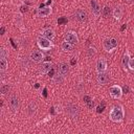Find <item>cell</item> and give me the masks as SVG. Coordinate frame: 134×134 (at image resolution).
<instances>
[{"instance_id":"obj_1","label":"cell","mask_w":134,"mask_h":134,"mask_svg":"<svg viewBox=\"0 0 134 134\" xmlns=\"http://www.w3.org/2000/svg\"><path fill=\"white\" fill-rule=\"evenodd\" d=\"M125 118V109L121 105H115L109 112V119L113 122H121Z\"/></svg>"},{"instance_id":"obj_2","label":"cell","mask_w":134,"mask_h":134,"mask_svg":"<svg viewBox=\"0 0 134 134\" xmlns=\"http://www.w3.org/2000/svg\"><path fill=\"white\" fill-rule=\"evenodd\" d=\"M37 44L39 46V48L41 50H44V51H48L52 48L53 44H52V41L48 40L47 38L43 37V36H39L37 38Z\"/></svg>"},{"instance_id":"obj_3","label":"cell","mask_w":134,"mask_h":134,"mask_svg":"<svg viewBox=\"0 0 134 134\" xmlns=\"http://www.w3.org/2000/svg\"><path fill=\"white\" fill-rule=\"evenodd\" d=\"M117 45H118V42H117V40L115 38H107L103 42L104 49L107 52H112L114 49L117 48Z\"/></svg>"},{"instance_id":"obj_4","label":"cell","mask_w":134,"mask_h":134,"mask_svg":"<svg viewBox=\"0 0 134 134\" xmlns=\"http://www.w3.org/2000/svg\"><path fill=\"white\" fill-rule=\"evenodd\" d=\"M122 93H124L122 88L119 85H112L109 88V94L114 99H120L122 96Z\"/></svg>"},{"instance_id":"obj_5","label":"cell","mask_w":134,"mask_h":134,"mask_svg":"<svg viewBox=\"0 0 134 134\" xmlns=\"http://www.w3.org/2000/svg\"><path fill=\"white\" fill-rule=\"evenodd\" d=\"M45 55L41 50H32L29 54V59L35 63H42Z\"/></svg>"},{"instance_id":"obj_6","label":"cell","mask_w":134,"mask_h":134,"mask_svg":"<svg viewBox=\"0 0 134 134\" xmlns=\"http://www.w3.org/2000/svg\"><path fill=\"white\" fill-rule=\"evenodd\" d=\"M95 69H96V72H97V73L106 72L107 69H108L107 60H106L105 58H100V59H98L97 62H96V65H95Z\"/></svg>"},{"instance_id":"obj_7","label":"cell","mask_w":134,"mask_h":134,"mask_svg":"<svg viewBox=\"0 0 134 134\" xmlns=\"http://www.w3.org/2000/svg\"><path fill=\"white\" fill-rule=\"evenodd\" d=\"M8 106L12 109L13 112H17L18 109H19V107H20V100H19V98L16 95H14V94L10 95L9 98H8Z\"/></svg>"},{"instance_id":"obj_8","label":"cell","mask_w":134,"mask_h":134,"mask_svg":"<svg viewBox=\"0 0 134 134\" xmlns=\"http://www.w3.org/2000/svg\"><path fill=\"white\" fill-rule=\"evenodd\" d=\"M66 112L71 118H75V119L79 117V114H80L79 108L73 104H68V106L66 108Z\"/></svg>"},{"instance_id":"obj_9","label":"cell","mask_w":134,"mask_h":134,"mask_svg":"<svg viewBox=\"0 0 134 134\" xmlns=\"http://www.w3.org/2000/svg\"><path fill=\"white\" fill-rule=\"evenodd\" d=\"M64 40L69 42V43H72V44H76L79 43V37H77V34L75 31H67L65 35H64Z\"/></svg>"},{"instance_id":"obj_10","label":"cell","mask_w":134,"mask_h":134,"mask_svg":"<svg viewBox=\"0 0 134 134\" xmlns=\"http://www.w3.org/2000/svg\"><path fill=\"white\" fill-rule=\"evenodd\" d=\"M52 13V8L51 6H44V7H40L37 9L36 12V15L38 17H41V18H45V17H48L50 16Z\"/></svg>"},{"instance_id":"obj_11","label":"cell","mask_w":134,"mask_h":134,"mask_svg":"<svg viewBox=\"0 0 134 134\" xmlns=\"http://www.w3.org/2000/svg\"><path fill=\"white\" fill-rule=\"evenodd\" d=\"M57 72H59L60 74H62L63 76H67V74L69 73V65L65 62H61L58 64V70Z\"/></svg>"},{"instance_id":"obj_12","label":"cell","mask_w":134,"mask_h":134,"mask_svg":"<svg viewBox=\"0 0 134 134\" xmlns=\"http://www.w3.org/2000/svg\"><path fill=\"white\" fill-rule=\"evenodd\" d=\"M109 80H110V76H109V74L107 73V71H106V72L97 73L96 82H97L98 85H106V84H108Z\"/></svg>"},{"instance_id":"obj_13","label":"cell","mask_w":134,"mask_h":134,"mask_svg":"<svg viewBox=\"0 0 134 134\" xmlns=\"http://www.w3.org/2000/svg\"><path fill=\"white\" fill-rule=\"evenodd\" d=\"M41 36L47 38V39L50 40V41H53L54 38H55V32H54V30H53L52 28L47 27V28L42 29V31H41Z\"/></svg>"},{"instance_id":"obj_14","label":"cell","mask_w":134,"mask_h":134,"mask_svg":"<svg viewBox=\"0 0 134 134\" xmlns=\"http://www.w3.org/2000/svg\"><path fill=\"white\" fill-rule=\"evenodd\" d=\"M52 68V63L51 62H42V64L39 67V72L41 74H47Z\"/></svg>"},{"instance_id":"obj_15","label":"cell","mask_w":134,"mask_h":134,"mask_svg":"<svg viewBox=\"0 0 134 134\" xmlns=\"http://www.w3.org/2000/svg\"><path fill=\"white\" fill-rule=\"evenodd\" d=\"M74 19L79 22H85L87 20V13L84 9H76L74 12Z\"/></svg>"},{"instance_id":"obj_16","label":"cell","mask_w":134,"mask_h":134,"mask_svg":"<svg viewBox=\"0 0 134 134\" xmlns=\"http://www.w3.org/2000/svg\"><path fill=\"white\" fill-rule=\"evenodd\" d=\"M37 112H38V106H37V104H36L35 102L29 103L28 106H27V108H26V113H27V115H28L29 117H32V116H35V115L37 114Z\"/></svg>"},{"instance_id":"obj_17","label":"cell","mask_w":134,"mask_h":134,"mask_svg":"<svg viewBox=\"0 0 134 134\" xmlns=\"http://www.w3.org/2000/svg\"><path fill=\"white\" fill-rule=\"evenodd\" d=\"M90 6H91V12L95 17H98L102 14V8H100L99 4L95 0H91L90 1Z\"/></svg>"},{"instance_id":"obj_18","label":"cell","mask_w":134,"mask_h":134,"mask_svg":"<svg viewBox=\"0 0 134 134\" xmlns=\"http://www.w3.org/2000/svg\"><path fill=\"white\" fill-rule=\"evenodd\" d=\"M112 15H113L114 20H116V21H120L121 18H122V15H124L122 7H121V6H116V7L113 9Z\"/></svg>"},{"instance_id":"obj_19","label":"cell","mask_w":134,"mask_h":134,"mask_svg":"<svg viewBox=\"0 0 134 134\" xmlns=\"http://www.w3.org/2000/svg\"><path fill=\"white\" fill-rule=\"evenodd\" d=\"M61 48H62V50L65 51V52H70V51L73 50V48H74V44L69 43V42H67V41L64 40V41L62 42V44H61Z\"/></svg>"},{"instance_id":"obj_20","label":"cell","mask_w":134,"mask_h":134,"mask_svg":"<svg viewBox=\"0 0 134 134\" xmlns=\"http://www.w3.org/2000/svg\"><path fill=\"white\" fill-rule=\"evenodd\" d=\"M131 59V57H130V52H129V50H126L125 51V53H124V55H122V60H121V64H122V67H128V63H129V60Z\"/></svg>"},{"instance_id":"obj_21","label":"cell","mask_w":134,"mask_h":134,"mask_svg":"<svg viewBox=\"0 0 134 134\" xmlns=\"http://www.w3.org/2000/svg\"><path fill=\"white\" fill-rule=\"evenodd\" d=\"M7 67H8L7 59H0V72L2 74L7 70Z\"/></svg>"},{"instance_id":"obj_22","label":"cell","mask_w":134,"mask_h":134,"mask_svg":"<svg viewBox=\"0 0 134 134\" xmlns=\"http://www.w3.org/2000/svg\"><path fill=\"white\" fill-rule=\"evenodd\" d=\"M65 81V76H63L62 74H60L59 72H57L53 76H52V82L54 84H62Z\"/></svg>"},{"instance_id":"obj_23","label":"cell","mask_w":134,"mask_h":134,"mask_svg":"<svg viewBox=\"0 0 134 134\" xmlns=\"http://www.w3.org/2000/svg\"><path fill=\"white\" fill-rule=\"evenodd\" d=\"M96 54V48L94 46H89L88 49H87V55L89 58H92Z\"/></svg>"},{"instance_id":"obj_24","label":"cell","mask_w":134,"mask_h":134,"mask_svg":"<svg viewBox=\"0 0 134 134\" xmlns=\"http://www.w3.org/2000/svg\"><path fill=\"white\" fill-rule=\"evenodd\" d=\"M102 14H103V16H104L105 18H107V17L109 16V14H110V7H109L108 5H105V6L102 8Z\"/></svg>"},{"instance_id":"obj_25","label":"cell","mask_w":134,"mask_h":134,"mask_svg":"<svg viewBox=\"0 0 134 134\" xmlns=\"http://www.w3.org/2000/svg\"><path fill=\"white\" fill-rule=\"evenodd\" d=\"M8 90H9V86H8V85H5V84H2V85H1V94H2V95L7 94Z\"/></svg>"},{"instance_id":"obj_26","label":"cell","mask_w":134,"mask_h":134,"mask_svg":"<svg viewBox=\"0 0 134 134\" xmlns=\"http://www.w3.org/2000/svg\"><path fill=\"white\" fill-rule=\"evenodd\" d=\"M128 68L132 71H134V58H131L129 60V63H128Z\"/></svg>"},{"instance_id":"obj_27","label":"cell","mask_w":134,"mask_h":134,"mask_svg":"<svg viewBox=\"0 0 134 134\" xmlns=\"http://www.w3.org/2000/svg\"><path fill=\"white\" fill-rule=\"evenodd\" d=\"M124 1H125L126 3H132V2L134 1V0H124Z\"/></svg>"}]
</instances>
